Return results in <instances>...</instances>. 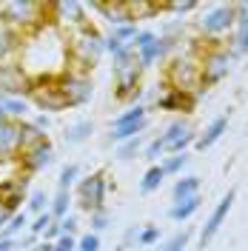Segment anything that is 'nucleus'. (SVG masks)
<instances>
[{"mask_svg":"<svg viewBox=\"0 0 248 251\" xmlns=\"http://www.w3.org/2000/svg\"><path fill=\"white\" fill-rule=\"evenodd\" d=\"M140 157H146L151 166H154L157 157H166V146H163V140H160V134H157V137H151V140L143 146V154H140Z\"/></svg>","mask_w":248,"mask_h":251,"instance_id":"f704fd0d","label":"nucleus"},{"mask_svg":"<svg viewBox=\"0 0 248 251\" xmlns=\"http://www.w3.org/2000/svg\"><path fill=\"white\" fill-rule=\"evenodd\" d=\"M94 12H100L103 20H109L111 29H117V26H125V23H131V17L125 12V0H109V3H94Z\"/></svg>","mask_w":248,"mask_h":251,"instance_id":"a211bd4d","label":"nucleus"},{"mask_svg":"<svg viewBox=\"0 0 248 251\" xmlns=\"http://www.w3.org/2000/svg\"><path fill=\"white\" fill-rule=\"evenodd\" d=\"M60 226V234H69V237H77V217L74 214H66L63 220H54Z\"/></svg>","mask_w":248,"mask_h":251,"instance_id":"ea45409f","label":"nucleus"},{"mask_svg":"<svg viewBox=\"0 0 248 251\" xmlns=\"http://www.w3.org/2000/svg\"><path fill=\"white\" fill-rule=\"evenodd\" d=\"M37 240H40V237H34V234L26 231V237H20V240H15V243H17V249H20V251H29V249L37 246Z\"/></svg>","mask_w":248,"mask_h":251,"instance_id":"c03bdc74","label":"nucleus"},{"mask_svg":"<svg viewBox=\"0 0 248 251\" xmlns=\"http://www.w3.org/2000/svg\"><path fill=\"white\" fill-rule=\"evenodd\" d=\"M200 3H194V0H186V3H163V12H174V15H188V12H194Z\"/></svg>","mask_w":248,"mask_h":251,"instance_id":"58836bf2","label":"nucleus"},{"mask_svg":"<svg viewBox=\"0 0 248 251\" xmlns=\"http://www.w3.org/2000/svg\"><path fill=\"white\" fill-rule=\"evenodd\" d=\"M200 205H202V194L183 197V200H174V203H171V208H169V220H174V223H188V220L200 211Z\"/></svg>","mask_w":248,"mask_h":251,"instance_id":"6ab92c4d","label":"nucleus"},{"mask_svg":"<svg viewBox=\"0 0 248 251\" xmlns=\"http://www.w3.org/2000/svg\"><path fill=\"white\" fill-rule=\"evenodd\" d=\"M111 72H114V97L120 103L137 106L143 97V69L137 63L134 49L128 46L117 54H111Z\"/></svg>","mask_w":248,"mask_h":251,"instance_id":"f03ea898","label":"nucleus"},{"mask_svg":"<svg viewBox=\"0 0 248 251\" xmlns=\"http://www.w3.org/2000/svg\"><path fill=\"white\" fill-rule=\"evenodd\" d=\"M163 180H166L163 166H160V163L149 166V169H146V174H143V180H140V194H154V191H160Z\"/></svg>","mask_w":248,"mask_h":251,"instance_id":"b1692460","label":"nucleus"},{"mask_svg":"<svg viewBox=\"0 0 248 251\" xmlns=\"http://www.w3.org/2000/svg\"><path fill=\"white\" fill-rule=\"evenodd\" d=\"M26 203H29V205H26V208H29L26 214L37 217V214H46V211H49V203H51V197H49L43 188H34L29 197H26Z\"/></svg>","mask_w":248,"mask_h":251,"instance_id":"c85d7f7f","label":"nucleus"},{"mask_svg":"<svg viewBox=\"0 0 248 251\" xmlns=\"http://www.w3.org/2000/svg\"><path fill=\"white\" fill-rule=\"evenodd\" d=\"M54 86H57L60 97L66 100V109H80V106H86L94 94L92 77H89V75H80V72H72V69H66L60 77H54Z\"/></svg>","mask_w":248,"mask_h":251,"instance_id":"0eeeda50","label":"nucleus"},{"mask_svg":"<svg viewBox=\"0 0 248 251\" xmlns=\"http://www.w3.org/2000/svg\"><path fill=\"white\" fill-rule=\"evenodd\" d=\"M137 234H140V226H131L128 231L123 234V240H120V246H117V251H125L131 243H137Z\"/></svg>","mask_w":248,"mask_h":251,"instance_id":"79ce46f5","label":"nucleus"},{"mask_svg":"<svg viewBox=\"0 0 248 251\" xmlns=\"http://www.w3.org/2000/svg\"><path fill=\"white\" fill-rule=\"evenodd\" d=\"M157 106L163 111H180V114H191L194 106H197V94H186V92H174V89H166V92L157 97Z\"/></svg>","mask_w":248,"mask_h":251,"instance_id":"dca6fc26","label":"nucleus"},{"mask_svg":"<svg viewBox=\"0 0 248 251\" xmlns=\"http://www.w3.org/2000/svg\"><path fill=\"white\" fill-rule=\"evenodd\" d=\"M54 251H77V237L63 234L57 243H54Z\"/></svg>","mask_w":248,"mask_h":251,"instance_id":"a19ab883","label":"nucleus"},{"mask_svg":"<svg viewBox=\"0 0 248 251\" xmlns=\"http://www.w3.org/2000/svg\"><path fill=\"white\" fill-rule=\"evenodd\" d=\"M228 131V114H220V117H214L211 123L205 126V131L202 134H197V140H194V149L197 151H208L211 146H217L220 137Z\"/></svg>","mask_w":248,"mask_h":251,"instance_id":"f3484780","label":"nucleus"},{"mask_svg":"<svg viewBox=\"0 0 248 251\" xmlns=\"http://www.w3.org/2000/svg\"><path fill=\"white\" fill-rule=\"evenodd\" d=\"M154 40H157V31H151V29H140V31H137V37L131 40V49H134V51H143V49L151 46Z\"/></svg>","mask_w":248,"mask_h":251,"instance_id":"e433bc0d","label":"nucleus"},{"mask_svg":"<svg viewBox=\"0 0 248 251\" xmlns=\"http://www.w3.org/2000/svg\"><path fill=\"white\" fill-rule=\"evenodd\" d=\"M17 51H20V34H15V31L0 20V66L9 63Z\"/></svg>","mask_w":248,"mask_h":251,"instance_id":"412c9836","label":"nucleus"},{"mask_svg":"<svg viewBox=\"0 0 248 251\" xmlns=\"http://www.w3.org/2000/svg\"><path fill=\"white\" fill-rule=\"evenodd\" d=\"M0 20L9 29L23 37L34 34L37 29H43L51 23V3H37V0H9L0 3Z\"/></svg>","mask_w":248,"mask_h":251,"instance_id":"f257e3e1","label":"nucleus"},{"mask_svg":"<svg viewBox=\"0 0 248 251\" xmlns=\"http://www.w3.org/2000/svg\"><path fill=\"white\" fill-rule=\"evenodd\" d=\"M77 180H80V166L66 163L57 174V191H72V186H77Z\"/></svg>","mask_w":248,"mask_h":251,"instance_id":"7c9ffc66","label":"nucleus"},{"mask_svg":"<svg viewBox=\"0 0 248 251\" xmlns=\"http://www.w3.org/2000/svg\"><path fill=\"white\" fill-rule=\"evenodd\" d=\"M77 251H100V234H83L77 237Z\"/></svg>","mask_w":248,"mask_h":251,"instance_id":"4c0bfd02","label":"nucleus"},{"mask_svg":"<svg viewBox=\"0 0 248 251\" xmlns=\"http://www.w3.org/2000/svg\"><path fill=\"white\" fill-rule=\"evenodd\" d=\"M166 89L197 94V97L205 92V89H202L200 66H197L194 51H191V54H177V57L169 60V66H166Z\"/></svg>","mask_w":248,"mask_h":251,"instance_id":"39448f33","label":"nucleus"},{"mask_svg":"<svg viewBox=\"0 0 248 251\" xmlns=\"http://www.w3.org/2000/svg\"><path fill=\"white\" fill-rule=\"evenodd\" d=\"M188 160H191V157H188V151H186V154H166L160 166H163L166 177H171V174H174V177H180V174H183V169L188 166Z\"/></svg>","mask_w":248,"mask_h":251,"instance_id":"2f4dec72","label":"nucleus"},{"mask_svg":"<svg viewBox=\"0 0 248 251\" xmlns=\"http://www.w3.org/2000/svg\"><path fill=\"white\" fill-rule=\"evenodd\" d=\"M160 140L166 146V154H186L188 146H194V140H197V131L191 128L188 120L177 117V120H171V123L163 128Z\"/></svg>","mask_w":248,"mask_h":251,"instance_id":"9b49d317","label":"nucleus"},{"mask_svg":"<svg viewBox=\"0 0 248 251\" xmlns=\"http://www.w3.org/2000/svg\"><path fill=\"white\" fill-rule=\"evenodd\" d=\"M31 86H34V80L26 75V69L17 60H9L0 66V94H6V97H26L29 100Z\"/></svg>","mask_w":248,"mask_h":251,"instance_id":"9d476101","label":"nucleus"},{"mask_svg":"<svg viewBox=\"0 0 248 251\" xmlns=\"http://www.w3.org/2000/svg\"><path fill=\"white\" fill-rule=\"evenodd\" d=\"M194 194H200V177L197 174H180L171 186V197L183 200V197H194Z\"/></svg>","mask_w":248,"mask_h":251,"instance_id":"5701e85b","label":"nucleus"},{"mask_svg":"<svg viewBox=\"0 0 248 251\" xmlns=\"http://www.w3.org/2000/svg\"><path fill=\"white\" fill-rule=\"evenodd\" d=\"M31 123L37 126L40 131H49V128H51V117H49V114H37V117H34Z\"/></svg>","mask_w":248,"mask_h":251,"instance_id":"a18cd8bd","label":"nucleus"},{"mask_svg":"<svg viewBox=\"0 0 248 251\" xmlns=\"http://www.w3.org/2000/svg\"><path fill=\"white\" fill-rule=\"evenodd\" d=\"M140 120H149V109H146L143 103H137V106H128L123 114H117V117H114V123H111V128H123V126L140 123Z\"/></svg>","mask_w":248,"mask_h":251,"instance_id":"a878e982","label":"nucleus"},{"mask_svg":"<svg viewBox=\"0 0 248 251\" xmlns=\"http://www.w3.org/2000/svg\"><path fill=\"white\" fill-rule=\"evenodd\" d=\"M9 220H12V214H9V211H6V208L0 205V231L6 228V223H9Z\"/></svg>","mask_w":248,"mask_h":251,"instance_id":"49530a36","label":"nucleus"},{"mask_svg":"<svg viewBox=\"0 0 248 251\" xmlns=\"http://www.w3.org/2000/svg\"><path fill=\"white\" fill-rule=\"evenodd\" d=\"M69 205H72V191H54L49 203V214L54 220H63L69 214Z\"/></svg>","mask_w":248,"mask_h":251,"instance_id":"c756f323","label":"nucleus"},{"mask_svg":"<svg viewBox=\"0 0 248 251\" xmlns=\"http://www.w3.org/2000/svg\"><path fill=\"white\" fill-rule=\"evenodd\" d=\"M29 103L37 106L40 111H63L66 109V100L60 97L54 80H34L31 94H29Z\"/></svg>","mask_w":248,"mask_h":251,"instance_id":"4468645a","label":"nucleus"},{"mask_svg":"<svg viewBox=\"0 0 248 251\" xmlns=\"http://www.w3.org/2000/svg\"><path fill=\"white\" fill-rule=\"evenodd\" d=\"M160 226H143L137 234V246H143V249H154L157 243H160Z\"/></svg>","mask_w":248,"mask_h":251,"instance_id":"473e14b6","label":"nucleus"},{"mask_svg":"<svg viewBox=\"0 0 248 251\" xmlns=\"http://www.w3.org/2000/svg\"><path fill=\"white\" fill-rule=\"evenodd\" d=\"M234 200H237V188H228V194H223V200H220L217 205H214V211L208 214V220H205V226L200 228V249H208L211 243H214V237L220 234V228H223V223H225V217H228V211H231Z\"/></svg>","mask_w":248,"mask_h":251,"instance_id":"f8f14e48","label":"nucleus"},{"mask_svg":"<svg viewBox=\"0 0 248 251\" xmlns=\"http://www.w3.org/2000/svg\"><path fill=\"white\" fill-rule=\"evenodd\" d=\"M106 191H109V183H106V169H97V172L86 174L77 180V208L92 214L97 208H106Z\"/></svg>","mask_w":248,"mask_h":251,"instance_id":"6e6552de","label":"nucleus"},{"mask_svg":"<svg viewBox=\"0 0 248 251\" xmlns=\"http://www.w3.org/2000/svg\"><path fill=\"white\" fill-rule=\"evenodd\" d=\"M237 26L234 3H217L197 20V31L202 40H223V34H231Z\"/></svg>","mask_w":248,"mask_h":251,"instance_id":"423d86ee","label":"nucleus"},{"mask_svg":"<svg viewBox=\"0 0 248 251\" xmlns=\"http://www.w3.org/2000/svg\"><path fill=\"white\" fill-rule=\"evenodd\" d=\"M188 243H191V228H183V231H177V234L160 240L154 246V251H186Z\"/></svg>","mask_w":248,"mask_h":251,"instance_id":"393cba45","label":"nucleus"},{"mask_svg":"<svg viewBox=\"0 0 248 251\" xmlns=\"http://www.w3.org/2000/svg\"><path fill=\"white\" fill-rule=\"evenodd\" d=\"M29 251H37V249H29Z\"/></svg>","mask_w":248,"mask_h":251,"instance_id":"09e8293b","label":"nucleus"},{"mask_svg":"<svg viewBox=\"0 0 248 251\" xmlns=\"http://www.w3.org/2000/svg\"><path fill=\"white\" fill-rule=\"evenodd\" d=\"M46 140H49V134H46V131H40L31 120H23V123H20V140H17L20 154H23V151H31L34 146H40V143H46ZM20 154H17V157H20Z\"/></svg>","mask_w":248,"mask_h":251,"instance_id":"aec40b11","label":"nucleus"},{"mask_svg":"<svg viewBox=\"0 0 248 251\" xmlns=\"http://www.w3.org/2000/svg\"><path fill=\"white\" fill-rule=\"evenodd\" d=\"M66 40H69V69L72 72L89 75L94 69V63L106 54V34H100L92 23L86 29L69 34Z\"/></svg>","mask_w":248,"mask_h":251,"instance_id":"7ed1b4c3","label":"nucleus"},{"mask_svg":"<svg viewBox=\"0 0 248 251\" xmlns=\"http://www.w3.org/2000/svg\"><path fill=\"white\" fill-rule=\"evenodd\" d=\"M194 57L200 66L202 89L223 83L234 66V54L228 51L225 40H200V46H194Z\"/></svg>","mask_w":248,"mask_h":251,"instance_id":"20e7f679","label":"nucleus"},{"mask_svg":"<svg viewBox=\"0 0 248 251\" xmlns=\"http://www.w3.org/2000/svg\"><path fill=\"white\" fill-rule=\"evenodd\" d=\"M51 163H54V146H51V140L40 143V146H34L31 151H23V154L17 157L20 174H26V177H31V174H40L43 169H49Z\"/></svg>","mask_w":248,"mask_h":251,"instance_id":"ddd939ff","label":"nucleus"},{"mask_svg":"<svg viewBox=\"0 0 248 251\" xmlns=\"http://www.w3.org/2000/svg\"><path fill=\"white\" fill-rule=\"evenodd\" d=\"M94 134V123L92 120H74V123L69 126L66 131H63V140L69 143V146H80V143H86L89 137Z\"/></svg>","mask_w":248,"mask_h":251,"instance_id":"4be33fe9","label":"nucleus"},{"mask_svg":"<svg viewBox=\"0 0 248 251\" xmlns=\"http://www.w3.org/2000/svg\"><path fill=\"white\" fill-rule=\"evenodd\" d=\"M20 123L15 120H0V163H12L20 154Z\"/></svg>","mask_w":248,"mask_h":251,"instance_id":"2eb2a0df","label":"nucleus"},{"mask_svg":"<svg viewBox=\"0 0 248 251\" xmlns=\"http://www.w3.org/2000/svg\"><path fill=\"white\" fill-rule=\"evenodd\" d=\"M60 237H63V234H60V226H57V223H51L46 231L40 234V243H57Z\"/></svg>","mask_w":248,"mask_h":251,"instance_id":"37998d69","label":"nucleus"},{"mask_svg":"<svg viewBox=\"0 0 248 251\" xmlns=\"http://www.w3.org/2000/svg\"><path fill=\"white\" fill-rule=\"evenodd\" d=\"M51 223H54V217H51L49 211H46V214H37V217H31V220H29V234L40 237V234L49 228V226H51Z\"/></svg>","mask_w":248,"mask_h":251,"instance_id":"c9c22d12","label":"nucleus"},{"mask_svg":"<svg viewBox=\"0 0 248 251\" xmlns=\"http://www.w3.org/2000/svg\"><path fill=\"white\" fill-rule=\"evenodd\" d=\"M51 23L69 37L74 31L86 29L89 26V17H86V6L77 0H63V3H51Z\"/></svg>","mask_w":248,"mask_h":251,"instance_id":"1a4fd4ad","label":"nucleus"},{"mask_svg":"<svg viewBox=\"0 0 248 251\" xmlns=\"http://www.w3.org/2000/svg\"><path fill=\"white\" fill-rule=\"evenodd\" d=\"M89 223H92V234H100V231H106V228L111 226L109 208H97V211H92V214H89Z\"/></svg>","mask_w":248,"mask_h":251,"instance_id":"72a5a7b5","label":"nucleus"},{"mask_svg":"<svg viewBox=\"0 0 248 251\" xmlns=\"http://www.w3.org/2000/svg\"><path fill=\"white\" fill-rule=\"evenodd\" d=\"M143 146H146V134H137V137H131V140L120 143L117 149H114V157L117 160H134L137 154H143Z\"/></svg>","mask_w":248,"mask_h":251,"instance_id":"bb28decb","label":"nucleus"},{"mask_svg":"<svg viewBox=\"0 0 248 251\" xmlns=\"http://www.w3.org/2000/svg\"><path fill=\"white\" fill-rule=\"evenodd\" d=\"M15 249H17L15 240H0V251H15Z\"/></svg>","mask_w":248,"mask_h":251,"instance_id":"de8ad7c7","label":"nucleus"},{"mask_svg":"<svg viewBox=\"0 0 248 251\" xmlns=\"http://www.w3.org/2000/svg\"><path fill=\"white\" fill-rule=\"evenodd\" d=\"M20 231H29V214H26V211L12 214V220L6 223V228L0 231V240H17Z\"/></svg>","mask_w":248,"mask_h":251,"instance_id":"cd10ccee","label":"nucleus"}]
</instances>
